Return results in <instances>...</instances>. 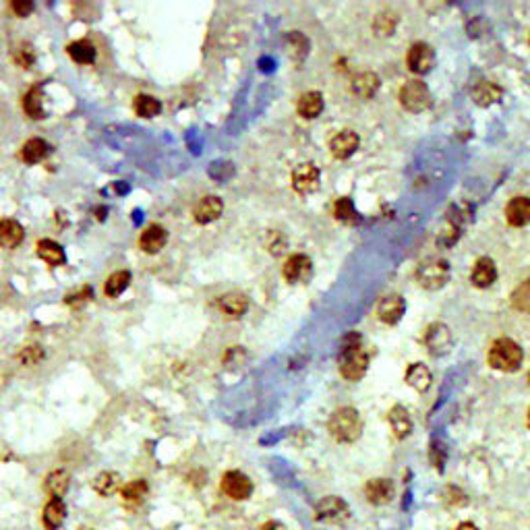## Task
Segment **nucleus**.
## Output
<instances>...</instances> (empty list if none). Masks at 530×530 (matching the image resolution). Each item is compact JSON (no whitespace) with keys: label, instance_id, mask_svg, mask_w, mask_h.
<instances>
[{"label":"nucleus","instance_id":"30","mask_svg":"<svg viewBox=\"0 0 530 530\" xmlns=\"http://www.w3.org/2000/svg\"><path fill=\"white\" fill-rule=\"evenodd\" d=\"M68 483H71V474L66 470H54L46 476L44 489L48 491L50 498H63L68 489Z\"/></svg>","mask_w":530,"mask_h":530},{"label":"nucleus","instance_id":"28","mask_svg":"<svg viewBox=\"0 0 530 530\" xmlns=\"http://www.w3.org/2000/svg\"><path fill=\"white\" fill-rule=\"evenodd\" d=\"M52 152V147L44 141V139H30L23 147H21V159L25 164H37Z\"/></svg>","mask_w":530,"mask_h":530},{"label":"nucleus","instance_id":"43","mask_svg":"<svg viewBox=\"0 0 530 530\" xmlns=\"http://www.w3.org/2000/svg\"><path fill=\"white\" fill-rule=\"evenodd\" d=\"M456 530H478V529H476V526H474L472 522H462V524H460V526H458Z\"/></svg>","mask_w":530,"mask_h":530},{"label":"nucleus","instance_id":"18","mask_svg":"<svg viewBox=\"0 0 530 530\" xmlns=\"http://www.w3.org/2000/svg\"><path fill=\"white\" fill-rule=\"evenodd\" d=\"M64 518H66V505H64L63 498H50V501L44 507V526L46 530H59L63 526Z\"/></svg>","mask_w":530,"mask_h":530},{"label":"nucleus","instance_id":"42","mask_svg":"<svg viewBox=\"0 0 530 530\" xmlns=\"http://www.w3.org/2000/svg\"><path fill=\"white\" fill-rule=\"evenodd\" d=\"M261 530H286L282 526L280 522H267V524H263V529Z\"/></svg>","mask_w":530,"mask_h":530},{"label":"nucleus","instance_id":"8","mask_svg":"<svg viewBox=\"0 0 530 530\" xmlns=\"http://www.w3.org/2000/svg\"><path fill=\"white\" fill-rule=\"evenodd\" d=\"M406 63H408V68L423 75V73H429L433 68V63H435V52L431 46L418 42V44H412L410 50H408V56H406Z\"/></svg>","mask_w":530,"mask_h":530},{"label":"nucleus","instance_id":"38","mask_svg":"<svg viewBox=\"0 0 530 530\" xmlns=\"http://www.w3.org/2000/svg\"><path fill=\"white\" fill-rule=\"evenodd\" d=\"M15 63L19 64L21 68H30V66L35 63V54H33L30 44H21V46L15 50Z\"/></svg>","mask_w":530,"mask_h":530},{"label":"nucleus","instance_id":"37","mask_svg":"<svg viewBox=\"0 0 530 530\" xmlns=\"http://www.w3.org/2000/svg\"><path fill=\"white\" fill-rule=\"evenodd\" d=\"M512 305H514L518 311L530 313V280L522 282V284L514 290V294H512Z\"/></svg>","mask_w":530,"mask_h":530},{"label":"nucleus","instance_id":"10","mask_svg":"<svg viewBox=\"0 0 530 530\" xmlns=\"http://www.w3.org/2000/svg\"><path fill=\"white\" fill-rule=\"evenodd\" d=\"M222 212H224V203L218 195H205L195 203L193 218L197 224H210V222H216L222 216Z\"/></svg>","mask_w":530,"mask_h":530},{"label":"nucleus","instance_id":"32","mask_svg":"<svg viewBox=\"0 0 530 530\" xmlns=\"http://www.w3.org/2000/svg\"><path fill=\"white\" fill-rule=\"evenodd\" d=\"M121 489V476L116 472H102L94 481V491L102 498L114 495Z\"/></svg>","mask_w":530,"mask_h":530},{"label":"nucleus","instance_id":"15","mask_svg":"<svg viewBox=\"0 0 530 530\" xmlns=\"http://www.w3.org/2000/svg\"><path fill=\"white\" fill-rule=\"evenodd\" d=\"M394 493H396V489H394V483L390 478H373L365 487V495L375 505L390 503L394 499Z\"/></svg>","mask_w":530,"mask_h":530},{"label":"nucleus","instance_id":"22","mask_svg":"<svg viewBox=\"0 0 530 530\" xmlns=\"http://www.w3.org/2000/svg\"><path fill=\"white\" fill-rule=\"evenodd\" d=\"M406 383L416 392H427L431 387V371L423 363H414L406 371Z\"/></svg>","mask_w":530,"mask_h":530},{"label":"nucleus","instance_id":"39","mask_svg":"<svg viewBox=\"0 0 530 530\" xmlns=\"http://www.w3.org/2000/svg\"><path fill=\"white\" fill-rule=\"evenodd\" d=\"M44 359V350L40 348V346H28L23 352H21V361H23V365H35V363H40Z\"/></svg>","mask_w":530,"mask_h":530},{"label":"nucleus","instance_id":"40","mask_svg":"<svg viewBox=\"0 0 530 530\" xmlns=\"http://www.w3.org/2000/svg\"><path fill=\"white\" fill-rule=\"evenodd\" d=\"M11 8H13V13L17 15V17H28L30 13L33 11V2H25V0H15V2H11Z\"/></svg>","mask_w":530,"mask_h":530},{"label":"nucleus","instance_id":"13","mask_svg":"<svg viewBox=\"0 0 530 530\" xmlns=\"http://www.w3.org/2000/svg\"><path fill=\"white\" fill-rule=\"evenodd\" d=\"M454 346V338H452V332L447 325L443 323H433L429 330H427V348L441 356L445 352H450V348Z\"/></svg>","mask_w":530,"mask_h":530},{"label":"nucleus","instance_id":"27","mask_svg":"<svg viewBox=\"0 0 530 530\" xmlns=\"http://www.w3.org/2000/svg\"><path fill=\"white\" fill-rule=\"evenodd\" d=\"M377 90H379V77L375 73H361L352 79V92L363 100L373 97Z\"/></svg>","mask_w":530,"mask_h":530},{"label":"nucleus","instance_id":"3","mask_svg":"<svg viewBox=\"0 0 530 530\" xmlns=\"http://www.w3.org/2000/svg\"><path fill=\"white\" fill-rule=\"evenodd\" d=\"M367 367H369V356L363 350V346L359 344V338L354 340V344L344 346L342 354H340V373L348 381L363 379L367 373Z\"/></svg>","mask_w":530,"mask_h":530},{"label":"nucleus","instance_id":"6","mask_svg":"<svg viewBox=\"0 0 530 530\" xmlns=\"http://www.w3.org/2000/svg\"><path fill=\"white\" fill-rule=\"evenodd\" d=\"M350 518V507L344 499L330 495L323 498L315 507V520L321 522H332V524H342Z\"/></svg>","mask_w":530,"mask_h":530},{"label":"nucleus","instance_id":"25","mask_svg":"<svg viewBox=\"0 0 530 530\" xmlns=\"http://www.w3.org/2000/svg\"><path fill=\"white\" fill-rule=\"evenodd\" d=\"M390 425H392V431L398 439H404V437L410 435L412 431V421H410V414L406 410L404 406H394L390 410Z\"/></svg>","mask_w":530,"mask_h":530},{"label":"nucleus","instance_id":"1","mask_svg":"<svg viewBox=\"0 0 530 530\" xmlns=\"http://www.w3.org/2000/svg\"><path fill=\"white\" fill-rule=\"evenodd\" d=\"M327 429H330V433L336 441L352 443L363 433V418H361L359 410H354L350 406H344V408H338L332 414V418L327 423Z\"/></svg>","mask_w":530,"mask_h":530},{"label":"nucleus","instance_id":"16","mask_svg":"<svg viewBox=\"0 0 530 530\" xmlns=\"http://www.w3.org/2000/svg\"><path fill=\"white\" fill-rule=\"evenodd\" d=\"M404 299L402 296H385L381 299V303L377 305V317L383 321V323H398L404 315Z\"/></svg>","mask_w":530,"mask_h":530},{"label":"nucleus","instance_id":"19","mask_svg":"<svg viewBox=\"0 0 530 530\" xmlns=\"http://www.w3.org/2000/svg\"><path fill=\"white\" fill-rule=\"evenodd\" d=\"M23 241V226L15 219H0V249H15Z\"/></svg>","mask_w":530,"mask_h":530},{"label":"nucleus","instance_id":"35","mask_svg":"<svg viewBox=\"0 0 530 530\" xmlns=\"http://www.w3.org/2000/svg\"><path fill=\"white\" fill-rule=\"evenodd\" d=\"M145 493H147V483L141 481V478H135V481L126 483L125 487L121 489V495H123L126 503H139L141 499L145 498Z\"/></svg>","mask_w":530,"mask_h":530},{"label":"nucleus","instance_id":"9","mask_svg":"<svg viewBox=\"0 0 530 530\" xmlns=\"http://www.w3.org/2000/svg\"><path fill=\"white\" fill-rule=\"evenodd\" d=\"M284 278L286 282H290V284H299V282H305L311 278V272H313V265H311V259L307 257V255H301V253H296V255H290L288 259H286V263H284Z\"/></svg>","mask_w":530,"mask_h":530},{"label":"nucleus","instance_id":"34","mask_svg":"<svg viewBox=\"0 0 530 530\" xmlns=\"http://www.w3.org/2000/svg\"><path fill=\"white\" fill-rule=\"evenodd\" d=\"M472 95H474L476 104L489 106V104H495L499 97H501V90H499L495 83H491V81H481V83L474 88Z\"/></svg>","mask_w":530,"mask_h":530},{"label":"nucleus","instance_id":"23","mask_svg":"<svg viewBox=\"0 0 530 530\" xmlns=\"http://www.w3.org/2000/svg\"><path fill=\"white\" fill-rule=\"evenodd\" d=\"M323 110V95L319 92H307L299 97V104H296V112L303 116V119H317Z\"/></svg>","mask_w":530,"mask_h":530},{"label":"nucleus","instance_id":"45","mask_svg":"<svg viewBox=\"0 0 530 530\" xmlns=\"http://www.w3.org/2000/svg\"><path fill=\"white\" fill-rule=\"evenodd\" d=\"M81 530H94V529H81Z\"/></svg>","mask_w":530,"mask_h":530},{"label":"nucleus","instance_id":"11","mask_svg":"<svg viewBox=\"0 0 530 530\" xmlns=\"http://www.w3.org/2000/svg\"><path fill=\"white\" fill-rule=\"evenodd\" d=\"M292 187L296 193L307 195L319 187V168L315 164H301L292 172Z\"/></svg>","mask_w":530,"mask_h":530},{"label":"nucleus","instance_id":"31","mask_svg":"<svg viewBox=\"0 0 530 530\" xmlns=\"http://www.w3.org/2000/svg\"><path fill=\"white\" fill-rule=\"evenodd\" d=\"M133 110H135V114L141 116V119H154V116L159 114L162 104H159V100L154 97V95L139 94L133 100Z\"/></svg>","mask_w":530,"mask_h":530},{"label":"nucleus","instance_id":"5","mask_svg":"<svg viewBox=\"0 0 530 530\" xmlns=\"http://www.w3.org/2000/svg\"><path fill=\"white\" fill-rule=\"evenodd\" d=\"M450 278V265L441 259L423 261L416 270V280L427 290H439Z\"/></svg>","mask_w":530,"mask_h":530},{"label":"nucleus","instance_id":"33","mask_svg":"<svg viewBox=\"0 0 530 530\" xmlns=\"http://www.w3.org/2000/svg\"><path fill=\"white\" fill-rule=\"evenodd\" d=\"M128 284H131V272H114L104 284V294L108 299H116L128 288Z\"/></svg>","mask_w":530,"mask_h":530},{"label":"nucleus","instance_id":"41","mask_svg":"<svg viewBox=\"0 0 530 530\" xmlns=\"http://www.w3.org/2000/svg\"><path fill=\"white\" fill-rule=\"evenodd\" d=\"M90 299H92V288H83V290L77 292L75 296L68 294V296H66V303H68V305H73V303L79 305V303H85V301H90Z\"/></svg>","mask_w":530,"mask_h":530},{"label":"nucleus","instance_id":"12","mask_svg":"<svg viewBox=\"0 0 530 530\" xmlns=\"http://www.w3.org/2000/svg\"><path fill=\"white\" fill-rule=\"evenodd\" d=\"M166 243H168V232H166L164 226H157V224L147 226L141 232V236H139V249L143 251V253H147V255L159 253V251L166 247Z\"/></svg>","mask_w":530,"mask_h":530},{"label":"nucleus","instance_id":"36","mask_svg":"<svg viewBox=\"0 0 530 530\" xmlns=\"http://www.w3.org/2000/svg\"><path fill=\"white\" fill-rule=\"evenodd\" d=\"M334 216L340 219V222H346V224H352V222H356V210H354V203L348 199V197H342V199H338L336 201V205H334Z\"/></svg>","mask_w":530,"mask_h":530},{"label":"nucleus","instance_id":"24","mask_svg":"<svg viewBox=\"0 0 530 530\" xmlns=\"http://www.w3.org/2000/svg\"><path fill=\"white\" fill-rule=\"evenodd\" d=\"M35 253H37V257H40L42 261H46L48 265H63L64 263V249L59 243H54V241H50V239L37 241Z\"/></svg>","mask_w":530,"mask_h":530},{"label":"nucleus","instance_id":"14","mask_svg":"<svg viewBox=\"0 0 530 530\" xmlns=\"http://www.w3.org/2000/svg\"><path fill=\"white\" fill-rule=\"evenodd\" d=\"M359 147V135L354 131H340L332 141H330V152L336 159L350 157Z\"/></svg>","mask_w":530,"mask_h":530},{"label":"nucleus","instance_id":"4","mask_svg":"<svg viewBox=\"0 0 530 530\" xmlns=\"http://www.w3.org/2000/svg\"><path fill=\"white\" fill-rule=\"evenodd\" d=\"M400 104L408 112H425L431 106V92L427 83L418 79L406 81L404 88L400 90Z\"/></svg>","mask_w":530,"mask_h":530},{"label":"nucleus","instance_id":"44","mask_svg":"<svg viewBox=\"0 0 530 530\" xmlns=\"http://www.w3.org/2000/svg\"><path fill=\"white\" fill-rule=\"evenodd\" d=\"M529 427H530V410H529Z\"/></svg>","mask_w":530,"mask_h":530},{"label":"nucleus","instance_id":"7","mask_svg":"<svg viewBox=\"0 0 530 530\" xmlns=\"http://www.w3.org/2000/svg\"><path fill=\"white\" fill-rule=\"evenodd\" d=\"M222 491L234 501H243V499H249L251 493H253V483L251 478L241 472V470H228L224 476H222Z\"/></svg>","mask_w":530,"mask_h":530},{"label":"nucleus","instance_id":"29","mask_svg":"<svg viewBox=\"0 0 530 530\" xmlns=\"http://www.w3.org/2000/svg\"><path fill=\"white\" fill-rule=\"evenodd\" d=\"M68 56L79 64H92L95 61V46L88 40H77L66 46Z\"/></svg>","mask_w":530,"mask_h":530},{"label":"nucleus","instance_id":"26","mask_svg":"<svg viewBox=\"0 0 530 530\" xmlns=\"http://www.w3.org/2000/svg\"><path fill=\"white\" fill-rule=\"evenodd\" d=\"M23 110L33 121H40V119L46 116V112H44V92H42L40 85H33L32 90L23 95Z\"/></svg>","mask_w":530,"mask_h":530},{"label":"nucleus","instance_id":"20","mask_svg":"<svg viewBox=\"0 0 530 530\" xmlns=\"http://www.w3.org/2000/svg\"><path fill=\"white\" fill-rule=\"evenodd\" d=\"M507 224L512 226H526L530 222V199L529 197H516L505 207Z\"/></svg>","mask_w":530,"mask_h":530},{"label":"nucleus","instance_id":"21","mask_svg":"<svg viewBox=\"0 0 530 530\" xmlns=\"http://www.w3.org/2000/svg\"><path fill=\"white\" fill-rule=\"evenodd\" d=\"M498 278V270H495V263L489 259V257H483L474 263V270H472V284L478 286V288H489L493 282Z\"/></svg>","mask_w":530,"mask_h":530},{"label":"nucleus","instance_id":"17","mask_svg":"<svg viewBox=\"0 0 530 530\" xmlns=\"http://www.w3.org/2000/svg\"><path fill=\"white\" fill-rule=\"evenodd\" d=\"M249 309V299L241 292H228L219 296V311L224 313L228 319H239L243 317Z\"/></svg>","mask_w":530,"mask_h":530},{"label":"nucleus","instance_id":"2","mask_svg":"<svg viewBox=\"0 0 530 530\" xmlns=\"http://www.w3.org/2000/svg\"><path fill=\"white\" fill-rule=\"evenodd\" d=\"M522 359H524V352H522L520 344L510 340V338H501L498 342L491 344L489 365L498 371H505V373L518 371L522 365Z\"/></svg>","mask_w":530,"mask_h":530},{"label":"nucleus","instance_id":"46","mask_svg":"<svg viewBox=\"0 0 530 530\" xmlns=\"http://www.w3.org/2000/svg\"><path fill=\"white\" fill-rule=\"evenodd\" d=\"M529 383H530V373H529Z\"/></svg>","mask_w":530,"mask_h":530}]
</instances>
